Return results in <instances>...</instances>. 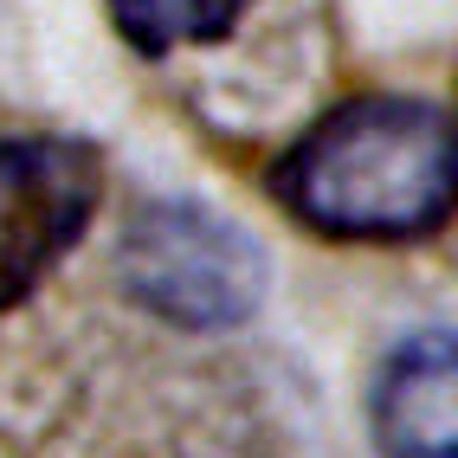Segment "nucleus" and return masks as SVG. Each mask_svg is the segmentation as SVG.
<instances>
[{
	"label": "nucleus",
	"instance_id": "f257e3e1",
	"mask_svg": "<svg viewBox=\"0 0 458 458\" xmlns=\"http://www.w3.org/2000/svg\"><path fill=\"white\" fill-rule=\"evenodd\" d=\"M0 458H284V433L213 343L7 335L0 317Z\"/></svg>",
	"mask_w": 458,
	"mask_h": 458
},
{
	"label": "nucleus",
	"instance_id": "f03ea898",
	"mask_svg": "<svg viewBox=\"0 0 458 458\" xmlns=\"http://www.w3.org/2000/svg\"><path fill=\"white\" fill-rule=\"evenodd\" d=\"M458 136L433 98H349L271 162V194L297 226L343 246L426 239L452 213Z\"/></svg>",
	"mask_w": 458,
	"mask_h": 458
},
{
	"label": "nucleus",
	"instance_id": "7ed1b4c3",
	"mask_svg": "<svg viewBox=\"0 0 458 458\" xmlns=\"http://www.w3.org/2000/svg\"><path fill=\"white\" fill-rule=\"evenodd\" d=\"M110 284L136 323L188 343H226L265 310L271 259L252 226L207 200H142L110 239Z\"/></svg>",
	"mask_w": 458,
	"mask_h": 458
},
{
	"label": "nucleus",
	"instance_id": "20e7f679",
	"mask_svg": "<svg viewBox=\"0 0 458 458\" xmlns=\"http://www.w3.org/2000/svg\"><path fill=\"white\" fill-rule=\"evenodd\" d=\"M110 200L98 142L58 130H0V317L52 297Z\"/></svg>",
	"mask_w": 458,
	"mask_h": 458
},
{
	"label": "nucleus",
	"instance_id": "39448f33",
	"mask_svg": "<svg viewBox=\"0 0 458 458\" xmlns=\"http://www.w3.org/2000/svg\"><path fill=\"white\" fill-rule=\"evenodd\" d=\"M452 387H458V355L452 329H420L401 349H387L375 394H369V426L381 458H458L452 445Z\"/></svg>",
	"mask_w": 458,
	"mask_h": 458
},
{
	"label": "nucleus",
	"instance_id": "423d86ee",
	"mask_svg": "<svg viewBox=\"0 0 458 458\" xmlns=\"http://www.w3.org/2000/svg\"><path fill=\"white\" fill-rule=\"evenodd\" d=\"M104 13L136 58L168 65L188 52H226L246 39L265 0H104Z\"/></svg>",
	"mask_w": 458,
	"mask_h": 458
}]
</instances>
